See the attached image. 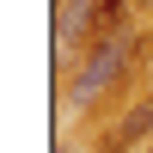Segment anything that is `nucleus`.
I'll return each instance as SVG.
<instances>
[{"instance_id":"nucleus-1","label":"nucleus","mask_w":153,"mask_h":153,"mask_svg":"<svg viewBox=\"0 0 153 153\" xmlns=\"http://www.w3.org/2000/svg\"><path fill=\"white\" fill-rule=\"evenodd\" d=\"M129 49H135V31L129 25H104V31H98V43H92V55L80 61V80H74V104H92L98 92H104L110 80H117L123 74V61H129Z\"/></svg>"},{"instance_id":"nucleus-4","label":"nucleus","mask_w":153,"mask_h":153,"mask_svg":"<svg viewBox=\"0 0 153 153\" xmlns=\"http://www.w3.org/2000/svg\"><path fill=\"white\" fill-rule=\"evenodd\" d=\"M147 153H153V147H147Z\"/></svg>"},{"instance_id":"nucleus-2","label":"nucleus","mask_w":153,"mask_h":153,"mask_svg":"<svg viewBox=\"0 0 153 153\" xmlns=\"http://www.w3.org/2000/svg\"><path fill=\"white\" fill-rule=\"evenodd\" d=\"M98 31H104L98 0H68V6H61V43H68V49H80L86 37H98Z\"/></svg>"},{"instance_id":"nucleus-3","label":"nucleus","mask_w":153,"mask_h":153,"mask_svg":"<svg viewBox=\"0 0 153 153\" xmlns=\"http://www.w3.org/2000/svg\"><path fill=\"white\" fill-rule=\"evenodd\" d=\"M153 135V98H141V104L129 110V117L117 123V129L104 135V153H123V147H135V141H147Z\"/></svg>"}]
</instances>
